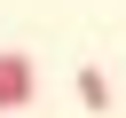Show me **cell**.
<instances>
[{
    "label": "cell",
    "instance_id": "1",
    "mask_svg": "<svg viewBox=\"0 0 126 118\" xmlns=\"http://www.w3.org/2000/svg\"><path fill=\"white\" fill-rule=\"evenodd\" d=\"M32 87H39L32 55H24V47H0V110H24V102H32Z\"/></svg>",
    "mask_w": 126,
    "mask_h": 118
},
{
    "label": "cell",
    "instance_id": "2",
    "mask_svg": "<svg viewBox=\"0 0 126 118\" xmlns=\"http://www.w3.org/2000/svg\"><path fill=\"white\" fill-rule=\"evenodd\" d=\"M71 87H79V110H110V79H102L94 63H87V71H79Z\"/></svg>",
    "mask_w": 126,
    "mask_h": 118
}]
</instances>
